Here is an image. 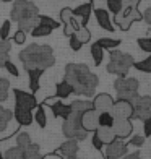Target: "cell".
<instances>
[{
    "mask_svg": "<svg viewBox=\"0 0 151 159\" xmlns=\"http://www.w3.org/2000/svg\"><path fill=\"white\" fill-rule=\"evenodd\" d=\"M13 96H15V107L16 109H26V111H33L38 106L33 93H26L21 89H13Z\"/></svg>",
    "mask_w": 151,
    "mask_h": 159,
    "instance_id": "obj_9",
    "label": "cell"
},
{
    "mask_svg": "<svg viewBox=\"0 0 151 159\" xmlns=\"http://www.w3.org/2000/svg\"><path fill=\"white\" fill-rule=\"evenodd\" d=\"M132 67H133V57L130 54H124L116 49L111 50V60L107 63V73L125 76Z\"/></svg>",
    "mask_w": 151,
    "mask_h": 159,
    "instance_id": "obj_5",
    "label": "cell"
},
{
    "mask_svg": "<svg viewBox=\"0 0 151 159\" xmlns=\"http://www.w3.org/2000/svg\"><path fill=\"white\" fill-rule=\"evenodd\" d=\"M70 94H73V88L70 86L68 81H60L59 84L55 86V98H59V99H67Z\"/></svg>",
    "mask_w": 151,
    "mask_h": 159,
    "instance_id": "obj_20",
    "label": "cell"
},
{
    "mask_svg": "<svg viewBox=\"0 0 151 159\" xmlns=\"http://www.w3.org/2000/svg\"><path fill=\"white\" fill-rule=\"evenodd\" d=\"M98 125L99 127H112L114 125V115L109 111L98 112Z\"/></svg>",
    "mask_w": 151,
    "mask_h": 159,
    "instance_id": "obj_24",
    "label": "cell"
},
{
    "mask_svg": "<svg viewBox=\"0 0 151 159\" xmlns=\"http://www.w3.org/2000/svg\"><path fill=\"white\" fill-rule=\"evenodd\" d=\"M73 34H75L76 38L81 41V42H83V44H85V42H88V41L91 39V33H89L88 30H86V26H80V30L75 31Z\"/></svg>",
    "mask_w": 151,
    "mask_h": 159,
    "instance_id": "obj_38",
    "label": "cell"
},
{
    "mask_svg": "<svg viewBox=\"0 0 151 159\" xmlns=\"http://www.w3.org/2000/svg\"><path fill=\"white\" fill-rule=\"evenodd\" d=\"M91 144H93V146H94L96 149H99V151L103 149V146H104V143L99 140V136H98L94 132H93V136H91Z\"/></svg>",
    "mask_w": 151,
    "mask_h": 159,
    "instance_id": "obj_48",
    "label": "cell"
},
{
    "mask_svg": "<svg viewBox=\"0 0 151 159\" xmlns=\"http://www.w3.org/2000/svg\"><path fill=\"white\" fill-rule=\"evenodd\" d=\"M127 153H128V144L124 140L114 138L112 141L106 143V149H104V157L106 159H120Z\"/></svg>",
    "mask_w": 151,
    "mask_h": 159,
    "instance_id": "obj_7",
    "label": "cell"
},
{
    "mask_svg": "<svg viewBox=\"0 0 151 159\" xmlns=\"http://www.w3.org/2000/svg\"><path fill=\"white\" fill-rule=\"evenodd\" d=\"M57 156L60 157H71V156H76L78 153V140H73V138H67L65 143L60 144V148L55 151Z\"/></svg>",
    "mask_w": 151,
    "mask_h": 159,
    "instance_id": "obj_13",
    "label": "cell"
},
{
    "mask_svg": "<svg viewBox=\"0 0 151 159\" xmlns=\"http://www.w3.org/2000/svg\"><path fill=\"white\" fill-rule=\"evenodd\" d=\"M89 52H91L93 60H94V65H96V67H99V65L103 63V59H104V49H101L96 42H94V44L91 46Z\"/></svg>",
    "mask_w": 151,
    "mask_h": 159,
    "instance_id": "obj_30",
    "label": "cell"
},
{
    "mask_svg": "<svg viewBox=\"0 0 151 159\" xmlns=\"http://www.w3.org/2000/svg\"><path fill=\"white\" fill-rule=\"evenodd\" d=\"M10 30H11V21L10 20H5L2 26H0V39H8V36H10Z\"/></svg>",
    "mask_w": 151,
    "mask_h": 159,
    "instance_id": "obj_39",
    "label": "cell"
},
{
    "mask_svg": "<svg viewBox=\"0 0 151 159\" xmlns=\"http://www.w3.org/2000/svg\"><path fill=\"white\" fill-rule=\"evenodd\" d=\"M65 81L70 83L75 94L85 98L94 96V91L99 84L98 75L91 73L88 65L85 63H67L65 65Z\"/></svg>",
    "mask_w": 151,
    "mask_h": 159,
    "instance_id": "obj_1",
    "label": "cell"
},
{
    "mask_svg": "<svg viewBox=\"0 0 151 159\" xmlns=\"http://www.w3.org/2000/svg\"><path fill=\"white\" fill-rule=\"evenodd\" d=\"M25 41H26V33L21 30H16V33L13 34V42L20 46V44H25Z\"/></svg>",
    "mask_w": 151,
    "mask_h": 159,
    "instance_id": "obj_47",
    "label": "cell"
},
{
    "mask_svg": "<svg viewBox=\"0 0 151 159\" xmlns=\"http://www.w3.org/2000/svg\"><path fill=\"white\" fill-rule=\"evenodd\" d=\"M120 159H141L140 153L136 151V153H132V154H125V156H122Z\"/></svg>",
    "mask_w": 151,
    "mask_h": 159,
    "instance_id": "obj_50",
    "label": "cell"
},
{
    "mask_svg": "<svg viewBox=\"0 0 151 159\" xmlns=\"http://www.w3.org/2000/svg\"><path fill=\"white\" fill-rule=\"evenodd\" d=\"M130 119L133 120H146L151 119V109H132V115Z\"/></svg>",
    "mask_w": 151,
    "mask_h": 159,
    "instance_id": "obj_34",
    "label": "cell"
},
{
    "mask_svg": "<svg viewBox=\"0 0 151 159\" xmlns=\"http://www.w3.org/2000/svg\"><path fill=\"white\" fill-rule=\"evenodd\" d=\"M11 119H13V112L5 109V107H0V132L7 130V127H8Z\"/></svg>",
    "mask_w": 151,
    "mask_h": 159,
    "instance_id": "obj_29",
    "label": "cell"
},
{
    "mask_svg": "<svg viewBox=\"0 0 151 159\" xmlns=\"http://www.w3.org/2000/svg\"><path fill=\"white\" fill-rule=\"evenodd\" d=\"M96 44L101 47V49H107V50H112V49H117L120 44H122V41L120 39H111V38H101L96 41Z\"/></svg>",
    "mask_w": 151,
    "mask_h": 159,
    "instance_id": "obj_21",
    "label": "cell"
},
{
    "mask_svg": "<svg viewBox=\"0 0 151 159\" xmlns=\"http://www.w3.org/2000/svg\"><path fill=\"white\" fill-rule=\"evenodd\" d=\"M136 44L143 50V52H149L151 54V38H138Z\"/></svg>",
    "mask_w": 151,
    "mask_h": 159,
    "instance_id": "obj_41",
    "label": "cell"
},
{
    "mask_svg": "<svg viewBox=\"0 0 151 159\" xmlns=\"http://www.w3.org/2000/svg\"><path fill=\"white\" fill-rule=\"evenodd\" d=\"M23 159H42V154L39 153V146L36 143H30L25 148V157Z\"/></svg>",
    "mask_w": 151,
    "mask_h": 159,
    "instance_id": "obj_26",
    "label": "cell"
},
{
    "mask_svg": "<svg viewBox=\"0 0 151 159\" xmlns=\"http://www.w3.org/2000/svg\"><path fill=\"white\" fill-rule=\"evenodd\" d=\"M93 102V109H94L96 112H104V111H112V106H114V99L106 94V93H103V94H98L94 96V101H91Z\"/></svg>",
    "mask_w": 151,
    "mask_h": 159,
    "instance_id": "obj_12",
    "label": "cell"
},
{
    "mask_svg": "<svg viewBox=\"0 0 151 159\" xmlns=\"http://www.w3.org/2000/svg\"><path fill=\"white\" fill-rule=\"evenodd\" d=\"M68 44H70V49L75 50V52H78V50L83 47V42L78 39L75 34H70V36H68Z\"/></svg>",
    "mask_w": 151,
    "mask_h": 159,
    "instance_id": "obj_42",
    "label": "cell"
},
{
    "mask_svg": "<svg viewBox=\"0 0 151 159\" xmlns=\"http://www.w3.org/2000/svg\"><path fill=\"white\" fill-rule=\"evenodd\" d=\"M143 20H145L146 21V23L151 26V7H149V8L145 11V15H143Z\"/></svg>",
    "mask_w": 151,
    "mask_h": 159,
    "instance_id": "obj_51",
    "label": "cell"
},
{
    "mask_svg": "<svg viewBox=\"0 0 151 159\" xmlns=\"http://www.w3.org/2000/svg\"><path fill=\"white\" fill-rule=\"evenodd\" d=\"M81 115L83 112H76L71 111L67 119H63V125H62V133L65 138H73V140H85L88 136V132L83 127L81 122Z\"/></svg>",
    "mask_w": 151,
    "mask_h": 159,
    "instance_id": "obj_4",
    "label": "cell"
},
{
    "mask_svg": "<svg viewBox=\"0 0 151 159\" xmlns=\"http://www.w3.org/2000/svg\"><path fill=\"white\" fill-rule=\"evenodd\" d=\"M140 81L136 78H127V76H119L114 81V89L116 93H128V91H138Z\"/></svg>",
    "mask_w": 151,
    "mask_h": 159,
    "instance_id": "obj_10",
    "label": "cell"
},
{
    "mask_svg": "<svg viewBox=\"0 0 151 159\" xmlns=\"http://www.w3.org/2000/svg\"><path fill=\"white\" fill-rule=\"evenodd\" d=\"M138 5L140 0H124L120 11L116 13V25L122 31H128V28L133 21L143 20V15H140L138 11Z\"/></svg>",
    "mask_w": 151,
    "mask_h": 159,
    "instance_id": "obj_3",
    "label": "cell"
},
{
    "mask_svg": "<svg viewBox=\"0 0 151 159\" xmlns=\"http://www.w3.org/2000/svg\"><path fill=\"white\" fill-rule=\"evenodd\" d=\"M0 159H5V157H3V154H2V151H0Z\"/></svg>",
    "mask_w": 151,
    "mask_h": 159,
    "instance_id": "obj_53",
    "label": "cell"
},
{
    "mask_svg": "<svg viewBox=\"0 0 151 159\" xmlns=\"http://www.w3.org/2000/svg\"><path fill=\"white\" fill-rule=\"evenodd\" d=\"M38 20H39L41 25H46V26H49V28H52V30H57V28L60 26V23H57L54 18L46 16V15H38Z\"/></svg>",
    "mask_w": 151,
    "mask_h": 159,
    "instance_id": "obj_37",
    "label": "cell"
},
{
    "mask_svg": "<svg viewBox=\"0 0 151 159\" xmlns=\"http://www.w3.org/2000/svg\"><path fill=\"white\" fill-rule=\"evenodd\" d=\"M26 73H28V81H30V89L34 94V93L39 89V80H41L42 73H44V70H41V68H30V70H26Z\"/></svg>",
    "mask_w": 151,
    "mask_h": 159,
    "instance_id": "obj_18",
    "label": "cell"
},
{
    "mask_svg": "<svg viewBox=\"0 0 151 159\" xmlns=\"http://www.w3.org/2000/svg\"><path fill=\"white\" fill-rule=\"evenodd\" d=\"M94 133L99 136V140L103 141L104 144L106 143H109V141H112L114 138H117L116 136V133H114V130H112V127H96L94 128Z\"/></svg>",
    "mask_w": 151,
    "mask_h": 159,
    "instance_id": "obj_19",
    "label": "cell"
},
{
    "mask_svg": "<svg viewBox=\"0 0 151 159\" xmlns=\"http://www.w3.org/2000/svg\"><path fill=\"white\" fill-rule=\"evenodd\" d=\"M122 3H124V0H107V8H109L111 13H119L120 8H122Z\"/></svg>",
    "mask_w": 151,
    "mask_h": 159,
    "instance_id": "obj_44",
    "label": "cell"
},
{
    "mask_svg": "<svg viewBox=\"0 0 151 159\" xmlns=\"http://www.w3.org/2000/svg\"><path fill=\"white\" fill-rule=\"evenodd\" d=\"M94 16H96V20H98V25L103 28V30H106V31H109V33H112L116 28H114V25H112V21H111V16H109V13H107V10H104V8H96L94 10Z\"/></svg>",
    "mask_w": 151,
    "mask_h": 159,
    "instance_id": "obj_15",
    "label": "cell"
},
{
    "mask_svg": "<svg viewBox=\"0 0 151 159\" xmlns=\"http://www.w3.org/2000/svg\"><path fill=\"white\" fill-rule=\"evenodd\" d=\"M132 109H151V96H140L132 101Z\"/></svg>",
    "mask_w": 151,
    "mask_h": 159,
    "instance_id": "obj_25",
    "label": "cell"
},
{
    "mask_svg": "<svg viewBox=\"0 0 151 159\" xmlns=\"http://www.w3.org/2000/svg\"><path fill=\"white\" fill-rule=\"evenodd\" d=\"M145 136H143V135H133L132 136V138L130 140H128V143L127 144H130V146H143V144H145Z\"/></svg>",
    "mask_w": 151,
    "mask_h": 159,
    "instance_id": "obj_46",
    "label": "cell"
},
{
    "mask_svg": "<svg viewBox=\"0 0 151 159\" xmlns=\"http://www.w3.org/2000/svg\"><path fill=\"white\" fill-rule=\"evenodd\" d=\"M2 2H11V0H2Z\"/></svg>",
    "mask_w": 151,
    "mask_h": 159,
    "instance_id": "obj_54",
    "label": "cell"
},
{
    "mask_svg": "<svg viewBox=\"0 0 151 159\" xmlns=\"http://www.w3.org/2000/svg\"><path fill=\"white\" fill-rule=\"evenodd\" d=\"M39 23V20H38V16H33V18H28V20H23V21H20V23H16L18 25V30H21V31H25V33H30L33 28Z\"/></svg>",
    "mask_w": 151,
    "mask_h": 159,
    "instance_id": "obj_33",
    "label": "cell"
},
{
    "mask_svg": "<svg viewBox=\"0 0 151 159\" xmlns=\"http://www.w3.org/2000/svg\"><path fill=\"white\" fill-rule=\"evenodd\" d=\"M3 157H5V159H23V157H25V148L13 146V148H10V149L5 151Z\"/></svg>",
    "mask_w": 151,
    "mask_h": 159,
    "instance_id": "obj_32",
    "label": "cell"
},
{
    "mask_svg": "<svg viewBox=\"0 0 151 159\" xmlns=\"http://www.w3.org/2000/svg\"><path fill=\"white\" fill-rule=\"evenodd\" d=\"M3 67L7 68V71H8V73H10L11 76H15V78H18V76H20V70L16 68V65H15V63L10 62V59L3 63Z\"/></svg>",
    "mask_w": 151,
    "mask_h": 159,
    "instance_id": "obj_45",
    "label": "cell"
},
{
    "mask_svg": "<svg viewBox=\"0 0 151 159\" xmlns=\"http://www.w3.org/2000/svg\"><path fill=\"white\" fill-rule=\"evenodd\" d=\"M30 143H31V136H30V133H20V135L16 136V146H20V148H26Z\"/></svg>",
    "mask_w": 151,
    "mask_h": 159,
    "instance_id": "obj_43",
    "label": "cell"
},
{
    "mask_svg": "<svg viewBox=\"0 0 151 159\" xmlns=\"http://www.w3.org/2000/svg\"><path fill=\"white\" fill-rule=\"evenodd\" d=\"M63 159H80V157H76V156H71V157H63Z\"/></svg>",
    "mask_w": 151,
    "mask_h": 159,
    "instance_id": "obj_52",
    "label": "cell"
},
{
    "mask_svg": "<svg viewBox=\"0 0 151 159\" xmlns=\"http://www.w3.org/2000/svg\"><path fill=\"white\" fill-rule=\"evenodd\" d=\"M149 135H151V119H146L143 120V136L148 138Z\"/></svg>",
    "mask_w": 151,
    "mask_h": 159,
    "instance_id": "obj_49",
    "label": "cell"
},
{
    "mask_svg": "<svg viewBox=\"0 0 151 159\" xmlns=\"http://www.w3.org/2000/svg\"><path fill=\"white\" fill-rule=\"evenodd\" d=\"M81 122L86 132H94V128L98 127V112L94 109H89L83 112L81 115Z\"/></svg>",
    "mask_w": 151,
    "mask_h": 159,
    "instance_id": "obj_16",
    "label": "cell"
},
{
    "mask_svg": "<svg viewBox=\"0 0 151 159\" xmlns=\"http://www.w3.org/2000/svg\"><path fill=\"white\" fill-rule=\"evenodd\" d=\"M33 117L36 120V124H38L41 128H46V125H47V115H46L44 106H36V114H33Z\"/></svg>",
    "mask_w": 151,
    "mask_h": 159,
    "instance_id": "obj_22",
    "label": "cell"
},
{
    "mask_svg": "<svg viewBox=\"0 0 151 159\" xmlns=\"http://www.w3.org/2000/svg\"><path fill=\"white\" fill-rule=\"evenodd\" d=\"M91 10H93L91 3L86 2V3H81V5H78L76 8L71 10V15L75 18H78L81 26H86V23H88V20H89V15H91Z\"/></svg>",
    "mask_w": 151,
    "mask_h": 159,
    "instance_id": "obj_14",
    "label": "cell"
},
{
    "mask_svg": "<svg viewBox=\"0 0 151 159\" xmlns=\"http://www.w3.org/2000/svg\"><path fill=\"white\" fill-rule=\"evenodd\" d=\"M38 15H39V10L33 3V0H16L10 10V18L15 23H20L23 20L38 16Z\"/></svg>",
    "mask_w": 151,
    "mask_h": 159,
    "instance_id": "obj_6",
    "label": "cell"
},
{
    "mask_svg": "<svg viewBox=\"0 0 151 159\" xmlns=\"http://www.w3.org/2000/svg\"><path fill=\"white\" fill-rule=\"evenodd\" d=\"M44 102L47 106L52 107V112H54V117H60V119H67L70 112H71V107L70 104H63L62 101H59V98H47Z\"/></svg>",
    "mask_w": 151,
    "mask_h": 159,
    "instance_id": "obj_11",
    "label": "cell"
},
{
    "mask_svg": "<svg viewBox=\"0 0 151 159\" xmlns=\"http://www.w3.org/2000/svg\"><path fill=\"white\" fill-rule=\"evenodd\" d=\"M13 117L16 119V122L21 127H30L34 122L33 111H26V109H16V107H15V114H13Z\"/></svg>",
    "mask_w": 151,
    "mask_h": 159,
    "instance_id": "obj_17",
    "label": "cell"
},
{
    "mask_svg": "<svg viewBox=\"0 0 151 159\" xmlns=\"http://www.w3.org/2000/svg\"><path fill=\"white\" fill-rule=\"evenodd\" d=\"M8 93H10V81L7 78H0V102L8 99Z\"/></svg>",
    "mask_w": 151,
    "mask_h": 159,
    "instance_id": "obj_36",
    "label": "cell"
},
{
    "mask_svg": "<svg viewBox=\"0 0 151 159\" xmlns=\"http://www.w3.org/2000/svg\"><path fill=\"white\" fill-rule=\"evenodd\" d=\"M132 119L128 117H124V115H114V125H112V130L116 133L117 138L120 140H125L132 135Z\"/></svg>",
    "mask_w": 151,
    "mask_h": 159,
    "instance_id": "obj_8",
    "label": "cell"
},
{
    "mask_svg": "<svg viewBox=\"0 0 151 159\" xmlns=\"http://www.w3.org/2000/svg\"><path fill=\"white\" fill-rule=\"evenodd\" d=\"M133 67L138 70V71H143V73H151V55L146 57L145 60L133 62Z\"/></svg>",
    "mask_w": 151,
    "mask_h": 159,
    "instance_id": "obj_35",
    "label": "cell"
},
{
    "mask_svg": "<svg viewBox=\"0 0 151 159\" xmlns=\"http://www.w3.org/2000/svg\"><path fill=\"white\" fill-rule=\"evenodd\" d=\"M54 30L52 28H49V26H46V25H41V23H38L33 30L30 31L31 33V36L33 38H42V36H49L50 33H52Z\"/></svg>",
    "mask_w": 151,
    "mask_h": 159,
    "instance_id": "obj_31",
    "label": "cell"
},
{
    "mask_svg": "<svg viewBox=\"0 0 151 159\" xmlns=\"http://www.w3.org/2000/svg\"><path fill=\"white\" fill-rule=\"evenodd\" d=\"M138 98V91H128V93H117V99L119 101H127V102H132Z\"/></svg>",
    "mask_w": 151,
    "mask_h": 159,
    "instance_id": "obj_40",
    "label": "cell"
},
{
    "mask_svg": "<svg viewBox=\"0 0 151 159\" xmlns=\"http://www.w3.org/2000/svg\"><path fill=\"white\" fill-rule=\"evenodd\" d=\"M70 107H71V111H76V112H86V111L93 109V102H91V101L75 99V101H71Z\"/></svg>",
    "mask_w": 151,
    "mask_h": 159,
    "instance_id": "obj_27",
    "label": "cell"
},
{
    "mask_svg": "<svg viewBox=\"0 0 151 159\" xmlns=\"http://www.w3.org/2000/svg\"><path fill=\"white\" fill-rule=\"evenodd\" d=\"M10 49L11 44L8 39H0V67H3V63L8 60V55H10Z\"/></svg>",
    "mask_w": 151,
    "mask_h": 159,
    "instance_id": "obj_23",
    "label": "cell"
},
{
    "mask_svg": "<svg viewBox=\"0 0 151 159\" xmlns=\"http://www.w3.org/2000/svg\"><path fill=\"white\" fill-rule=\"evenodd\" d=\"M63 33H65V36H70V34H73L75 31H78L80 30V21H78V18H75L73 15H71L70 18H68V21L67 23H63Z\"/></svg>",
    "mask_w": 151,
    "mask_h": 159,
    "instance_id": "obj_28",
    "label": "cell"
},
{
    "mask_svg": "<svg viewBox=\"0 0 151 159\" xmlns=\"http://www.w3.org/2000/svg\"><path fill=\"white\" fill-rule=\"evenodd\" d=\"M20 60L23 63L25 70H30V68L47 70L55 63V57L50 46L30 44L26 49H23L20 52Z\"/></svg>",
    "mask_w": 151,
    "mask_h": 159,
    "instance_id": "obj_2",
    "label": "cell"
}]
</instances>
